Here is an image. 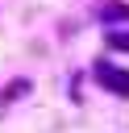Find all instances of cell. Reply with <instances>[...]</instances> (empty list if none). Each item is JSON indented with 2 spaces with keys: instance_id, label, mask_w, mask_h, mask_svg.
<instances>
[{
  "instance_id": "obj_1",
  "label": "cell",
  "mask_w": 129,
  "mask_h": 133,
  "mask_svg": "<svg viewBox=\"0 0 129 133\" xmlns=\"http://www.w3.org/2000/svg\"><path fill=\"white\" fill-rule=\"evenodd\" d=\"M92 75H96V83H100V87H108V91H117V96H129V71L100 62V66H96Z\"/></svg>"
},
{
  "instance_id": "obj_2",
  "label": "cell",
  "mask_w": 129,
  "mask_h": 133,
  "mask_svg": "<svg viewBox=\"0 0 129 133\" xmlns=\"http://www.w3.org/2000/svg\"><path fill=\"white\" fill-rule=\"evenodd\" d=\"M100 17H112L117 21V17H129V8L125 4H108V8H100Z\"/></svg>"
},
{
  "instance_id": "obj_3",
  "label": "cell",
  "mask_w": 129,
  "mask_h": 133,
  "mask_svg": "<svg viewBox=\"0 0 129 133\" xmlns=\"http://www.w3.org/2000/svg\"><path fill=\"white\" fill-rule=\"evenodd\" d=\"M108 46H117V50H129V33H108Z\"/></svg>"
}]
</instances>
